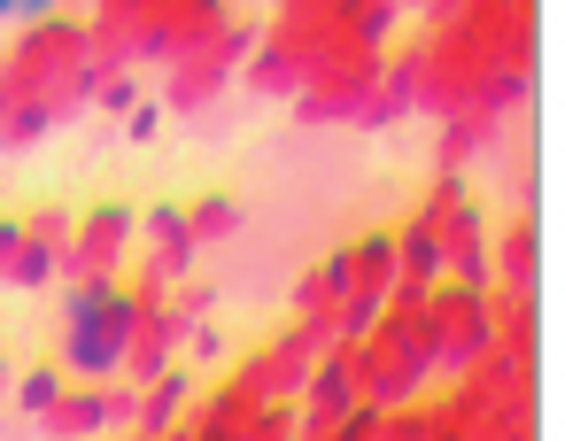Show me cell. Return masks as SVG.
Segmentation results:
<instances>
[{
	"label": "cell",
	"mask_w": 565,
	"mask_h": 441,
	"mask_svg": "<svg viewBox=\"0 0 565 441\" xmlns=\"http://www.w3.org/2000/svg\"><path fill=\"white\" fill-rule=\"evenodd\" d=\"M17 9H24V17H40V9H47V0H17Z\"/></svg>",
	"instance_id": "cell-1"
},
{
	"label": "cell",
	"mask_w": 565,
	"mask_h": 441,
	"mask_svg": "<svg viewBox=\"0 0 565 441\" xmlns=\"http://www.w3.org/2000/svg\"><path fill=\"white\" fill-rule=\"evenodd\" d=\"M9 9H17V0H0V17H9Z\"/></svg>",
	"instance_id": "cell-2"
}]
</instances>
